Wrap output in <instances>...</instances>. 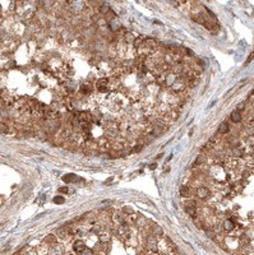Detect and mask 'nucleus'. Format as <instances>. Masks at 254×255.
Segmentation results:
<instances>
[{
	"mask_svg": "<svg viewBox=\"0 0 254 255\" xmlns=\"http://www.w3.org/2000/svg\"><path fill=\"white\" fill-rule=\"evenodd\" d=\"M210 190L207 188H204V186H202V188H198L197 189V195L199 196V198H202V199H204V198H208L210 196Z\"/></svg>",
	"mask_w": 254,
	"mask_h": 255,
	"instance_id": "obj_1",
	"label": "nucleus"
},
{
	"mask_svg": "<svg viewBox=\"0 0 254 255\" xmlns=\"http://www.w3.org/2000/svg\"><path fill=\"white\" fill-rule=\"evenodd\" d=\"M234 228H235V223H234L232 219H226L224 222V230L226 232H230V231H232Z\"/></svg>",
	"mask_w": 254,
	"mask_h": 255,
	"instance_id": "obj_2",
	"label": "nucleus"
},
{
	"mask_svg": "<svg viewBox=\"0 0 254 255\" xmlns=\"http://www.w3.org/2000/svg\"><path fill=\"white\" fill-rule=\"evenodd\" d=\"M229 130H230V128H229V124L226 121H222L221 122V125L218 126V133L220 134H226V133H229Z\"/></svg>",
	"mask_w": 254,
	"mask_h": 255,
	"instance_id": "obj_3",
	"label": "nucleus"
},
{
	"mask_svg": "<svg viewBox=\"0 0 254 255\" xmlns=\"http://www.w3.org/2000/svg\"><path fill=\"white\" fill-rule=\"evenodd\" d=\"M61 253H63V248L60 245H54L50 249V255H61Z\"/></svg>",
	"mask_w": 254,
	"mask_h": 255,
	"instance_id": "obj_4",
	"label": "nucleus"
},
{
	"mask_svg": "<svg viewBox=\"0 0 254 255\" xmlns=\"http://www.w3.org/2000/svg\"><path fill=\"white\" fill-rule=\"evenodd\" d=\"M230 117H231V121L232 122H236V124H237V122H240L241 119H243V116H241V114L239 112V111H234Z\"/></svg>",
	"mask_w": 254,
	"mask_h": 255,
	"instance_id": "obj_5",
	"label": "nucleus"
},
{
	"mask_svg": "<svg viewBox=\"0 0 254 255\" xmlns=\"http://www.w3.org/2000/svg\"><path fill=\"white\" fill-rule=\"evenodd\" d=\"M73 248H74V251L80 253L84 248H86V246H84V242H83V241L78 240V241H75V242H74V246H73Z\"/></svg>",
	"mask_w": 254,
	"mask_h": 255,
	"instance_id": "obj_6",
	"label": "nucleus"
},
{
	"mask_svg": "<svg viewBox=\"0 0 254 255\" xmlns=\"http://www.w3.org/2000/svg\"><path fill=\"white\" fill-rule=\"evenodd\" d=\"M180 194H182V196L188 198V196L192 195V190L188 186H182V189H180Z\"/></svg>",
	"mask_w": 254,
	"mask_h": 255,
	"instance_id": "obj_7",
	"label": "nucleus"
},
{
	"mask_svg": "<svg viewBox=\"0 0 254 255\" xmlns=\"http://www.w3.org/2000/svg\"><path fill=\"white\" fill-rule=\"evenodd\" d=\"M185 211H187V213L189 214V216H195V208H194V204H192V207L187 206V207H185Z\"/></svg>",
	"mask_w": 254,
	"mask_h": 255,
	"instance_id": "obj_8",
	"label": "nucleus"
},
{
	"mask_svg": "<svg viewBox=\"0 0 254 255\" xmlns=\"http://www.w3.org/2000/svg\"><path fill=\"white\" fill-rule=\"evenodd\" d=\"M52 202L55 204H63L64 203V198L63 196H60V195H57V196H55V198L52 199Z\"/></svg>",
	"mask_w": 254,
	"mask_h": 255,
	"instance_id": "obj_9",
	"label": "nucleus"
},
{
	"mask_svg": "<svg viewBox=\"0 0 254 255\" xmlns=\"http://www.w3.org/2000/svg\"><path fill=\"white\" fill-rule=\"evenodd\" d=\"M202 162L204 163V156H203V154H201V156H198V157H197V160H195L194 165H195V166H198V165H201Z\"/></svg>",
	"mask_w": 254,
	"mask_h": 255,
	"instance_id": "obj_10",
	"label": "nucleus"
},
{
	"mask_svg": "<svg viewBox=\"0 0 254 255\" xmlns=\"http://www.w3.org/2000/svg\"><path fill=\"white\" fill-rule=\"evenodd\" d=\"M80 255H93V251H92V249H88V248H84L82 251L79 253Z\"/></svg>",
	"mask_w": 254,
	"mask_h": 255,
	"instance_id": "obj_11",
	"label": "nucleus"
},
{
	"mask_svg": "<svg viewBox=\"0 0 254 255\" xmlns=\"http://www.w3.org/2000/svg\"><path fill=\"white\" fill-rule=\"evenodd\" d=\"M74 179H77V176H75V175H73V173H69V175H67V176H64V177H63V180H64V181H67V183H68V181L74 180Z\"/></svg>",
	"mask_w": 254,
	"mask_h": 255,
	"instance_id": "obj_12",
	"label": "nucleus"
},
{
	"mask_svg": "<svg viewBox=\"0 0 254 255\" xmlns=\"http://www.w3.org/2000/svg\"><path fill=\"white\" fill-rule=\"evenodd\" d=\"M234 156L235 157H243L244 156V150H241V149H234Z\"/></svg>",
	"mask_w": 254,
	"mask_h": 255,
	"instance_id": "obj_13",
	"label": "nucleus"
},
{
	"mask_svg": "<svg viewBox=\"0 0 254 255\" xmlns=\"http://www.w3.org/2000/svg\"><path fill=\"white\" fill-rule=\"evenodd\" d=\"M6 130H8L6 125H4V124H0V133H6Z\"/></svg>",
	"mask_w": 254,
	"mask_h": 255,
	"instance_id": "obj_14",
	"label": "nucleus"
},
{
	"mask_svg": "<svg viewBox=\"0 0 254 255\" xmlns=\"http://www.w3.org/2000/svg\"><path fill=\"white\" fill-rule=\"evenodd\" d=\"M244 109H245V102H241V103L237 105V111H239V112L241 110H244Z\"/></svg>",
	"mask_w": 254,
	"mask_h": 255,
	"instance_id": "obj_15",
	"label": "nucleus"
},
{
	"mask_svg": "<svg viewBox=\"0 0 254 255\" xmlns=\"http://www.w3.org/2000/svg\"><path fill=\"white\" fill-rule=\"evenodd\" d=\"M59 191H60V193H68V191H69V189L64 186V188H60V189H59Z\"/></svg>",
	"mask_w": 254,
	"mask_h": 255,
	"instance_id": "obj_16",
	"label": "nucleus"
},
{
	"mask_svg": "<svg viewBox=\"0 0 254 255\" xmlns=\"http://www.w3.org/2000/svg\"><path fill=\"white\" fill-rule=\"evenodd\" d=\"M151 168L153 170V168H156V163H153V165H151Z\"/></svg>",
	"mask_w": 254,
	"mask_h": 255,
	"instance_id": "obj_17",
	"label": "nucleus"
},
{
	"mask_svg": "<svg viewBox=\"0 0 254 255\" xmlns=\"http://www.w3.org/2000/svg\"><path fill=\"white\" fill-rule=\"evenodd\" d=\"M0 13H1V5H0Z\"/></svg>",
	"mask_w": 254,
	"mask_h": 255,
	"instance_id": "obj_18",
	"label": "nucleus"
},
{
	"mask_svg": "<svg viewBox=\"0 0 254 255\" xmlns=\"http://www.w3.org/2000/svg\"><path fill=\"white\" fill-rule=\"evenodd\" d=\"M70 255H72V254H70Z\"/></svg>",
	"mask_w": 254,
	"mask_h": 255,
	"instance_id": "obj_19",
	"label": "nucleus"
}]
</instances>
